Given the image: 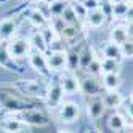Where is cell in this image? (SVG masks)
<instances>
[{"instance_id":"obj_11","label":"cell","mask_w":133,"mask_h":133,"mask_svg":"<svg viewBox=\"0 0 133 133\" xmlns=\"http://www.w3.org/2000/svg\"><path fill=\"white\" fill-rule=\"evenodd\" d=\"M46 63L51 72H63L68 66V58H66V50H53L46 53Z\"/></svg>"},{"instance_id":"obj_28","label":"cell","mask_w":133,"mask_h":133,"mask_svg":"<svg viewBox=\"0 0 133 133\" xmlns=\"http://www.w3.org/2000/svg\"><path fill=\"white\" fill-rule=\"evenodd\" d=\"M130 5H131L130 0H123L120 3H114V19H123V18H127Z\"/></svg>"},{"instance_id":"obj_24","label":"cell","mask_w":133,"mask_h":133,"mask_svg":"<svg viewBox=\"0 0 133 133\" xmlns=\"http://www.w3.org/2000/svg\"><path fill=\"white\" fill-rule=\"evenodd\" d=\"M82 29L80 27H77V26H72V24H64V27L61 29V32H59V37L63 40H66V42H74L75 39L79 37V32H80Z\"/></svg>"},{"instance_id":"obj_2","label":"cell","mask_w":133,"mask_h":133,"mask_svg":"<svg viewBox=\"0 0 133 133\" xmlns=\"http://www.w3.org/2000/svg\"><path fill=\"white\" fill-rule=\"evenodd\" d=\"M15 88L21 95H26L29 98L45 99L46 91H48V85H45L43 82H37V80H23V82H18L15 85Z\"/></svg>"},{"instance_id":"obj_34","label":"cell","mask_w":133,"mask_h":133,"mask_svg":"<svg viewBox=\"0 0 133 133\" xmlns=\"http://www.w3.org/2000/svg\"><path fill=\"white\" fill-rule=\"evenodd\" d=\"M79 2L87 8V11L98 10V6H99V0H79Z\"/></svg>"},{"instance_id":"obj_43","label":"cell","mask_w":133,"mask_h":133,"mask_svg":"<svg viewBox=\"0 0 133 133\" xmlns=\"http://www.w3.org/2000/svg\"><path fill=\"white\" fill-rule=\"evenodd\" d=\"M130 2H131V3H133V0H130Z\"/></svg>"},{"instance_id":"obj_8","label":"cell","mask_w":133,"mask_h":133,"mask_svg":"<svg viewBox=\"0 0 133 133\" xmlns=\"http://www.w3.org/2000/svg\"><path fill=\"white\" fill-rule=\"evenodd\" d=\"M59 83L64 90V95H74V93H79L80 91V82H79V75L77 72H72V71H63L59 72Z\"/></svg>"},{"instance_id":"obj_1","label":"cell","mask_w":133,"mask_h":133,"mask_svg":"<svg viewBox=\"0 0 133 133\" xmlns=\"http://www.w3.org/2000/svg\"><path fill=\"white\" fill-rule=\"evenodd\" d=\"M0 104L13 114H19L23 111H29L35 109V103L26 98H19L15 95H8V93H0Z\"/></svg>"},{"instance_id":"obj_27","label":"cell","mask_w":133,"mask_h":133,"mask_svg":"<svg viewBox=\"0 0 133 133\" xmlns=\"http://www.w3.org/2000/svg\"><path fill=\"white\" fill-rule=\"evenodd\" d=\"M119 71H120V63L119 61L106 59V58L101 59V72L103 74H119Z\"/></svg>"},{"instance_id":"obj_17","label":"cell","mask_w":133,"mask_h":133,"mask_svg":"<svg viewBox=\"0 0 133 133\" xmlns=\"http://www.w3.org/2000/svg\"><path fill=\"white\" fill-rule=\"evenodd\" d=\"M29 43H31V46H32V50L40 51V53H43V55L48 53V43H46L45 37H43V34H42L40 31H35V32H32V34L29 35Z\"/></svg>"},{"instance_id":"obj_13","label":"cell","mask_w":133,"mask_h":133,"mask_svg":"<svg viewBox=\"0 0 133 133\" xmlns=\"http://www.w3.org/2000/svg\"><path fill=\"white\" fill-rule=\"evenodd\" d=\"M0 130H3L5 133H23L27 130V125L24 122H21L16 116L6 117L3 120H0Z\"/></svg>"},{"instance_id":"obj_4","label":"cell","mask_w":133,"mask_h":133,"mask_svg":"<svg viewBox=\"0 0 133 133\" xmlns=\"http://www.w3.org/2000/svg\"><path fill=\"white\" fill-rule=\"evenodd\" d=\"M27 59H29L31 68L39 74L40 77H43V79H50L51 77V71L48 68V63H46V55L32 50L29 53V56H27Z\"/></svg>"},{"instance_id":"obj_23","label":"cell","mask_w":133,"mask_h":133,"mask_svg":"<svg viewBox=\"0 0 133 133\" xmlns=\"http://www.w3.org/2000/svg\"><path fill=\"white\" fill-rule=\"evenodd\" d=\"M66 58H68V66H66V69L72 71V72L80 71V56H79L77 50H74V48L66 50Z\"/></svg>"},{"instance_id":"obj_21","label":"cell","mask_w":133,"mask_h":133,"mask_svg":"<svg viewBox=\"0 0 133 133\" xmlns=\"http://www.w3.org/2000/svg\"><path fill=\"white\" fill-rule=\"evenodd\" d=\"M111 42L114 43H117V45H122L125 40H128L130 37H128V32H127V27L123 26V24H117V26H114L112 29H111Z\"/></svg>"},{"instance_id":"obj_40","label":"cell","mask_w":133,"mask_h":133,"mask_svg":"<svg viewBox=\"0 0 133 133\" xmlns=\"http://www.w3.org/2000/svg\"><path fill=\"white\" fill-rule=\"evenodd\" d=\"M130 101H131V103H133V91H131V93H130Z\"/></svg>"},{"instance_id":"obj_36","label":"cell","mask_w":133,"mask_h":133,"mask_svg":"<svg viewBox=\"0 0 133 133\" xmlns=\"http://www.w3.org/2000/svg\"><path fill=\"white\" fill-rule=\"evenodd\" d=\"M125 27H127L128 37H130V39H133V19H128V21H127V24H125Z\"/></svg>"},{"instance_id":"obj_38","label":"cell","mask_w":133,"mask_h":133,"mask_svg":"<svg viewBox=\"0 0 133 133\" xmlns=\"http://www.w3.org/2000/svg\"><path fill=\"white\" fill-rule=\"evenodd\" d=\"M112 3H120V2H123V0H111Z\"/></svg>"},{"instance_id":"obj_30","label":"cell","mask_w":133,"mask_h":133,"mask_svg":"<svg viewBox=\"0 0 133 133\" xmlns=\"http://www.w3.org/2000/svg\"><path fill=\"white\" fill-rule=\"evenodd\" d=\"M99 10L103 11L106 21H112L114 19V3L111 0H99Z\"/></svg>"},{"instance_id":"obj_3","label":"cell","mask_w":133,"mask_h":133,"mask_svg":"<svg viewBox=\"0 0 133 133\" xmlns=\"http://www.w3.org/2000/svg\"><path fill=\"white\" fill-rule=\"evenodd\" d=\"M6 50L13 59H23V58L29 56V53L32 51V46L29 43V39L15 35L11 40L6 42Z\"/></svg>"},{"instance_id":"obj_29","label":"cell","mask_w":133,"mask_h":133,"mask_svg":"<svg viewBox=\"0 0 133 133\" xmlns=\"http://www.w3.org/2000/svg\"><path fill=\"white\" fill-rule=\"evenodd\" d=\"M71 2L69 0H58V2H55L48 6V10H50V18H56V16H61L63 11H64V8L68 6Z\"/></svg>"},{"instance_id":"obj_41","label":"cell","mask_w":133,"mask_h":133,"mask_svg":"<svg viewBox=\"0 0 133 133\" xmlns=\"http://www.w3.org/2000/svg\"><path fill=\"white\" fill-rule=\"evenodd\" d=\"M31 2H34V3H37V2H42V0H31Z\"/></svg>"},{"instance_id":"obj_14","label":"cell","mask_w":133,"mask_h":133,"mask_svg":"<svg viewBox=\"0 0 133 133\" xmlns=\"http://www.w3.org/2000/svg\"><path fill=\"white\" fill-rule=\"evenodd\" d=\"M0 68H3L6 71H10V72H16V74L23 72V69L15 63V59L10 56L6 46H0Z\"/></svg>"},{"instance_id":"obj_6","label":"cell","mask_w":133,"mask_h":133,"mask_svg":"<svg viewBox=\"0 0 133 133\" xmlns=\"http://www.w3.org/2000/svg\"><path fill=\"white\" fill-rule=\"evenodd\" d=\"M16 117L21 122H24L26 125H32V127H46L50 123L48 116H45L43 112L39 109H29V111H23L19 114H16Z\"/></svg>"},{"instance_id":"obj_37","label":"cell","mask_w":133,"mask_h":133,"mask_svg":"<svg viewBox=\"0 0 133 133\" xmlns=\"http://www.w3.org/2000/svg\"><path fill=\"white\" fill-rule=\"evenodd\" d=\"M42 2H43L45 5H48V6H50L51 3H55V2H58V0H42Z\"/></svg>"},{"instance_id":"obj_42","label":"cell","mask_w":133,"mask_h":133,"mask_svg":"<svg viewBox=\"0 0 133 133\" xmlns=\"http://www.w3.org/2000/svg\"><path fill=\"white\" fill-rule=\"evenodd\" d=\"M108 133H117V131H112V130H109V131H108Z\"/></svg>"},{"instance_id":"obj_19","label":"cell","mask_w":133,"mask_h":133,"mask_svg":"<svg viewBox=\"0 0 133 133\" xmlns=\"http://www.w3.org/2000/svg\"><path fill=\"white\" fill-rule=\"evenodd\" d=\"M27 19H29L37 29H43L45 26L50 24V18H46L43 15V11L39 10V8H32V10L27 13Z\"/></svg>"},{"instance_id":"obj_18","label":"cell","mask_w":133,"mask_h":133,"mask_svg":"<svg viewBox=\"0 0 133 133\" xmlns=\"http://www.w3.org/2000/svg\"><path fill=\"white\" fill-rule=\"evenodd\" d=\"M101 85L106 91H116L120 88L122 85V79L120 74H103L101 77Z\"/></svg>"},{"instance_id":"obj_35","label":"cell","mask_w":133,"mask_h":133,"mask_svg":"<svg viewBox=\"0 0 133 133\" xmlns=\"http://www.w3.org/2000/svg\"><path fill=\"white\" fill-rule=\"evenodd\" d=\"M123 109H125V112H127V116L128 117H131L133 119V103L131 101H127V103H123Z\"/></svg>"},{"instance_id":"obj_16","label":"cell","mask_w":133,"mask_h":133,"mask_svg":"<svg viewBox=\"0 0 133 133\" xmlns=\"http://www.w3.org/2000/svg\"><path fill=\"white\" fill-rule=\"evenodd\" d=\"M101 53H103V58H106V59H114V61H119V63L123 59L122 50H120V45L114 43V42H111V40L103 45Z\"/></svg>"},{"instance_id":"obj_32","label":"cell","mask_w":133,"mask_h":133,"mask_svg":"<svg viewBox=\"0 0 133 133\" xmlns=\"http://www.w3.org/2000/svg\"><path fill=\"white\" fill-rule=\"evenodd\" d=\"M120 50H122L123 58H133V39H128L123 42L120 45Z\"/></svg>"},{"instance_id":"obj_15","label":"cell","mask_w":133,"mask_h":133,"mask_svg":"<svg viewBox=\"0 0 133 133\" xmlns=\"http://www.w3.org/2000/svg\"><path fill=\"white\" fill-rule=\"evenodd\" d=\"M103 101L106 104V109H112V111H117L119 108L123 106V103H125V99H123V96L119 93V90L106 91L103 95Z\"/></svg>"},{"instance_id":"obj_26","label":"cell","mask_w":133,"mask_h":133,"mask_svg":"<svg viewBox=\"0 0 133 133\" xmlns=\"http://www.w3.org/2000/svg\"><path fill=\"white\" fill-rule=\"evenodd\" d=\"M79 56H80V71L83 72L88 68V64L91 63V59L95 58V53H93V50L88 45H83V48L79 51Z\"/></svg>"},{"instance_id":"obj_44","label":"cell","mask_w":133,"mask_h":133,"mask_svg":"<svg viewBox=\"0 0 133 133\" xmlns=\"http://www.w3.org/2000/svg\"><path fill=\"white\" fill-rule=\"evenodd\" d=\"M21 2H23V0H21Z\"/></svg>"},{"instance_id":"obj_39","label":"cell","mask_w":133,"mask_h":133,"mask_svg":"<svg viewBox=\"0 0 133 133\" xmlns=\"http://www.w3.org/2000/svg\"><path fill=\"white\" fill-rule=\"evenodd\" d=\"M58 133H72V131H69V130H61V131H58Z\"/></svg>"},{"instance_id":"obj_22","label":"cell","mask_w":133,"mask_h":133,"mask_svg":"<svg viewBox=\"0 0 133 133\" xmlns=\"http://www.w3.org/2000/svg\"><path fill=\"white\" fill-rule=\"evenodd\" d=\"M108 128L112 131H122L125 130V117L122 116L120 112H112L109 119H108Z\"/></svg>"},{"instance_id":"obj_31","label":"cell","mask_w":133,"mask_h":133,"mask_svg":"<svg viewBox=\"0 0 133 133\" xmlns=\"http://www.w3.org/2000/svg\"><path fill=\"white\" fill-rule=\"evenodd\" d=\"M83 72L93 75V77H98L99 74H103V72H101V58H98V56L95 55V58L91 59V63L88 64V68L85 69Z\"/></svg>"},{"instance_id":"obj_10","label":"cell","mask_w":133,"mask_h":133,"mask_svg":"<svg viewBox=\"0 0 133 133\" xmlns=\"http://www.w3.org/2000/svg\"><path fill=\"white\" fill-rule=\"evenodd\" d=\"M64 96L66 95H64V90L61 87L59 80H55L53 83L48 85V91H46L45 101H46V104H48L51 109H58L61 106V103L64 101Z\"/></svg>"},{"instance_id":"obj_33","label":"cell","mask_w":133,"mask_h":133,"mask_svg":"<svg viewBox=\"0 0 133 133\" xmlns=\"http://www.w3.org/2000/svg\"><path fill=\"white\" fill-rule=\"evenodd\" d=\"M72 8H74V11H75V15H77V18L82 21V23H85V19H87V15H88V11H87V8H85L80 2H75V3H72Z\"/></svg>"},{"instance_id":"obj_25","label":"cell","mask_w":133,"mask_h":133,"mask_svg":"<svg viewBox=\"0 0 133 133\" xmlns=\"http://www.w3.org/2000/svg\"><path fill=\"white\" fill-rule=\"evenodd\" d=\"M61 18H63V21L66 23V24H72V26H77V27H80V19L77 18V15H75V11H74V8H72V3H69L68 6L64 8V11H63V15H61Z\"/></svg>"},{"instance_id":"obj_7","label":"cell","mask_w":133,"mask_h":133,"mask_svg":"<svg viewBox=\"0 0 133 133\" xmlns=\"http://www.w3.org/2000/svg\"><path fill=\"white\" fill-rule=\"evenodd\" d=\"M79 82H80V93H83L85 96H96L103 91V85L99 83V80L87 72L79 75Z\"/></svg>"},{"instance_id":"obj_9","label":"cell","mask_w":133,"mask_h":133,"mask_svg":"<svg viewBox=\"0 0 133 133\" xmlns=\"http://www.w3.org/2000/svg\"><path fill=\"white\" fill-rule=\"evenodd\" d=\"M106 112V104L103 101V95L96 96H87V114L90 120H99Z\"/></svg>"},{"instance_id":"obj_5","label":"cell","mask_w":133,"mask_h":133,"mask_svg":"<svg viewBox=\"0 0 133 133\" xmlns=\"http://www.w3.org/2000/svg\"><path fill=\"white\" fill-rule=\"evenodd\" d=\"M56 112H58L59 122L63 123H72L80 117V108L75 101H63Z\"/></svg>"},{"instance_id":"obj_20","label":"cell","mask_w":133,"mask_h":133,"mask_svg":"<svg viewBox=\"0 0 133 133\" xmlns=\"http://www.w3.org/2000/svg\"><path fill=\"white\" fill-rule=\"evenodd\" d=\"M85 23H87V26L93 27V29H98V27H103L104 24H106V18H104L103 11L99 10H93V11H88L87 15V19H85Z\"/></svg>"},{"instance_id":"obj_12","label":"cell","mask_w":133,"mask_h":133,"mask_svg":"<svg viewBox=\"0 0 133 133\" xmlns=\"http://www.w3.org/2000/svg\"><path fill=\"white\" fill-rule=\"evenodd\" d=\"M18 27H19V24H18L15 18L2 19L0 21V40H5V42L11 40L18 32Z\"/></svg>"},{"instance_id":"obj_45","label":"cell","mask_w":133,"mask_h":133,"mask_svg":"<svg viewBox=\"0 0 133 133\" xmlns=\"http://www.w3.org/2000/svg\"><path fill=\"white\" fill-rule=\"evenodd\" d=\"M69 2H71V0H69Z\"/></svg>"}]
</instances>
